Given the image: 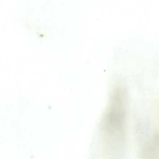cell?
I'll return each instance as SVG.
<instances>
[{"instance_id": "1", "label": "cell", "mask_w": 159, "mask_h": 159, "mask_svg": "<svg viewBox=\"0 0 159 159\" xmlns=\"http://www.w3.org/2000/svg\"><path fill=\"white\" fill-rule=\"evenodd\" d=\"M121 91L114 90L110 97L102 124V132L106 148L113 153H118L124 139L125 104Z\"/></svg>"}]
</instances>
